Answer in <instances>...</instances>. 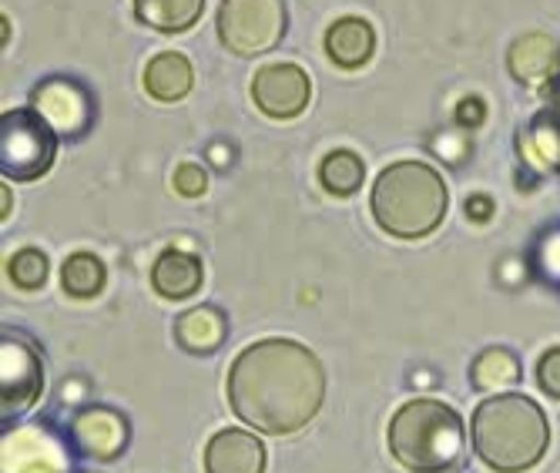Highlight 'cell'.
I'll list each match as a JSON object with an SVG mask.
<instances>
[{
    "label": "cell",
    "instance_id": "6da1fadb",
    "mask_svg": "<svg viewBox=\"0 0 560 473\" xmlns=\"http://www.w3.org/2000/svg\"><path fill=\"white\" fill-rule=\"evenodd\" d=\"M225 393L242 424L269 437H285L319 413L326 370L319 356L295 339H259L235 356Z\"/></svg>",
    "mask_w": 560,
    "mask_h": 473
},
{
    "label": "cell",
    "instance_id": "7a4b0ae2",
    "mask_svg": "<svg viewBox=\"0 0 560 473\" xmlns=\"http://www.w3.org/2000/svg\"><path fill=\"white\" fill-rule=\"evenodd\" d=\"M474 453L497 473H524L550 447V424L537 400L524 393L487 396L470 419Z\"/></svg>",
    "mask_w": 560,
    "mask_h": 473
},
{
    "label": "cell",
    "instance_id": "3957f363",
    "mask_svg": "<svg viewBox=\"0 0 560 473\" xmlns=\"http://www.w3.org/2000/svg\"><path fill=\"white\" fill-rule=\"evenodd\" d=\"M450 192L427 162H396L373 182L370 208L383 232L396 239H423L446 219Z\"/></svg>",
    "mask_w": 560,
    "mask_h": 473
},
{
    "label": "cell",
    "instance_id": "277c9868",
    "mask_svg": "<svg viewBox=\"0 0 560 473\" xmlns=\"http://www.w3.org/2000/svg\"><path fill=\"white\" fill-rule=\"evenodd\" d=\"M389 453L410 473H446L467 453L464 419L440 400H410L389 419Z\"/></svg>",
    "mask_w": 560,
    "mask_h": 473
},
{
    "label": "cell",
    "instance_id": "5b68a950",
    "mask_svg": "<svg viewBox=\"0 0 560 473\" xmlns=\"http://www.w3.org/2000/svg\"><path fill=\"white\" fill-rule=\"evenodd\" d=\"M58 154V131L37 112H8L0 118V169L14 182L40 178Z\"/></svg>",
    "mask_w": 560,
    "mask_h": 473
},
{
    "label": "cell",
    "instance_id": "8992f818",
    "mask_svg": "<svg viewBox=\"0 0 560 473\" xmlns=\"http://www.w3.org/2000/svg\"><path fill=\"white\" fill-rule=\"evenodd\" d=\"M215 24L232 55H266L285 34V0H222Z\"/></svg>",
    "mask_w": 560,
    "mask_h": 473
},
{
    "label": "cell",
    "instance_id": "52a82bcc",
    "mask_svg": "<svg viewBox=\"0 0 560 473\" xmlns=\"http://www.w3.org/2000/svg\"><path fill=\"white\" fill-rule=\"evenodd\" d=\"M44 393V362L37 349L14 333L0 339V413L11 424L21 419Z\"/></svg>",
    "mask_w": 560,
    "mask_h": 473
},
{
    "label": "cell",
    "instance_id": "ba28073f",
    "mask_svg": "<svg viewBox=\"0 0 560 473\" xmlns=\"http://www.w3.org/2000/svg\"><path fill=\"white\" fill-rule=\"evenodd\" d=\"M31 112H37L61 138H78L94 118V101L88 88L71 78H47L31 91Z\"/></svg>",
    "mask_w": 560,
    "mask_h": 473
},
{
    "label": "cell",
    "instance_id": "9c48e42d",
    "mask_svg": "<svg viewBox=\"0 0 560 473\" xmlns=\"http://www.w3.org/2000/svg\"><path fill=\"white\" fill-rule=\"evenodd\" d=\"M310 97H313V84H310V74L299 65H289V61L266 65L252 78V101H256V108L262 115L276 122L299 118L310 108Z\"/></svg>",
    "mask_w": 560,
    "mask_h": 473
},
{
    "label": "cell",
    "instance_id": "30bf717a",
    "mask_svg": "<svg viewBox=\"0 0 560 473\" xmlns=\"http://www.w3.org/2000/svg\"><path fill=\"white\" fill-rule=\"evenodd\" d=\"M0 473H71V457L50 430L14 427L0 443Z\"/></svg>",
    "mask_w": 560,
    "mask_h": 473
},
{
    "label": "cell",
    "instance_id": "8fae6325",
    "mask_svg": "<svg viewBox=\"0 0 560 473\" xmlns=\"http://www.w3.org/2000/svg\"><path fill=\"white\" fill-rule=\"evenodd\" d=\"M71 447L91 460H118L128 447V419L112 406H84L68 427Z\"/></svg>",
    "mask_w": 560,
    "mask_h": 473
},
{
    "label": "cell",
    "instance_id": "7c38bea8",
    "mask_svg": "<svg viewBox=\"0 0 560 473\" xmlns=\"http://www.w3.org/2000/svg\"><path fill=\"white\" fill-rule=\"evenodd\" d=\"M506 68L527 88H544L560 74V44L550 34H524L506 50Z\"/></svg>",
    "mask_w": 560,
    "mask_h": 473
},
{
    "label": "cell",
    "instance_id": "4fadbf2b",
    "mask_svg": "<svg viewBox=\"0 0 560 473\" xmlns=\"http://www.w3.org/2000/svg\"><path fill=\"white\" fill-rule=\"evenodd\" d=\"M206 473H266V447L248 430H219L206 447Z\"/></svg>",
    "mask_w": 560,
    "mask_h": 473
},
{
    "label": "cell",
    "instance_id": "5bb4252c",
    "mask_svg": "<svg viewBox=\"0 0 560 473\" xmlns=\"http://www.w3.org/2000/svg\"><path fill=\"white\" fill-rule=\"evenodd\" d=\"M229 336V320L219 305H191L175 320V343L191 356L215 353Z\"/></svg>",
    "mask_w": 560,
    "mask_h": 473
},
{
    "label": "cell",
    "instance_id": "9a60e30c",
    "mask_svg": "<svg viewBox=\"0 0 560 473\" xmlns=\"http://www.w3.org/2000/svg\"><path fill=\"white\" fill-rule=\"evenodd\" d=\"M201 279H206L201 258L182 249H165L151 266V286L162 299H188L201 289Z\"/></svg>",
    "mask_w": 560,
    "mask_h": 473
},
{
    "label": "cell",
    "instance_id": "2e32d148",
    "mask_svg": "<svg viewBox=\"0 0 560 473\" xmlns=\"http://www.w3.org/2000/svg\"><path fill=\"white\" fill-rule=\"evenodd\" d=\"M373 47H376V34H373L370 21H363V18H339L326 31V55L342 71L363 68L373 58Z\"/></svg>",
    "mask_w": 560,
    "mask_h": 473
},
{
    "label": "cell",
    "instance_id": "e0dca14e",
    "mask_svg": "<svg viewBox=\"0 0 560 473\" xmlns=\"http://www.w3.org/2000/svg\"><path fill=\"white\" fill-rule=\"evenodd\" d=\"M521 158L537 172H560V104L540 112L517 138Z\"/></svg>",
    "mask_w": 560,
    "mask_h": 473
},
{
    "label": "cell",
    "instance_id": "ac0fdd59",
    "mask_svg": "<svg viewBox=\"0 0 560 473\" xmlns=\"http://www.w3.org/2000/svg\"><path fill=\"white\" fill-rule=\"evenodd\" d=\"M195 84V71H191V61L178 50H162L148 61L144 68V91L155 97V101H182Z\"/></svg>",
    "mask_w": 560,
    "mask_h": 473
},
{
    "label": "cell",
    "instance_id": "d6986e66",
    "mask_svg": "<svg viewBox=\"0 0 560 473\" xmlns=\"http://www.w3.org/2000/svg\"><path fill=\"white\" fill-rule=\"evenodd\" d=\"M521 383V359L506 346H490L470 362V387L477 393H503Z\"/></svg>",
    "mask_w": 560,
    "mask_h": 473
},
{
    "label": "cell",
    "instance_id": "ffe728a7",
    "mask_svg": "<svg viewBox=\"0 0 560 473\" xmlns=\"http://www.w3.org/2000/svg\"><path fill=\"white\" fill-rule=\"evenodd\" d=\"M201 11H206V0H135V18L165 34L188 31Z\"/></svg>",
    "mask_w": 560,
    "mask_h": 473
},
{
    "label": "cell",
    "instance_id": "44dd1931",
    "mask_svg": "<svg viewBox=\"0 0 560 473\" xmlns=\"http://www.w3.org/2000/svg\"><path fill=\"white\" fill-rule=\"evenodd\" d=\"M366 178V165H363V158L349 151V148H336L329 151L323 162H319V182L329 195L336 198H349L360 192Z\"/></svg>",
    "mask_w": 560,
    "mask_h": 473
},
{
    "label": "cell",
    "instance_id": "7402d4cb",
    "mask_svg": "<svg viewBox=\"0 0 560 473\" xmlns=\"http://www.w3.org/2000/svg\"><path fill=\"white\" fill-rule=\"evenodd\" d=\"M105 279H108V269L94 252H74L61 266V286L74 299H94L105 289Z\"/></svg>",
    "mask_w": 560,
    "mask_h": 473
},
{
    "label": "cell",
    "instance_id": "603a6c76",
    "mask_svg": "<svg viewBox=\"0 0 560 473\" xmlns=\"http://www.w3.org/2000/svg\"><path fill=\"white\" fill-rule=\"evenodd\" d=\"M8 276L18 289H40L44 279H47V255L37 252V249H21L11 255L8 262Z\"/></svg>",
    "mask_w": 560,
    "mask_h": 473
},
{
    "label": "cell",
    "instance_id": "cb8c5ba5",
    "mask_svg": "<svg viewBox=\"0 0 560 473\" xmlns=\"http://www.w3.org/2000/svg\"><path fill=\"white\" fill-rule=\"evenodd\" d=\"M175 192L178 195H185V198H198V195H206V188H209V172L201 169V165H191V162H185V165H178L175 169Z\"/></svg>",
    "mask_w": 560,
    "mask_h": 473
},
{
    "label": "cell",
    "instance_id": "d4e9b609",
    "mask_svg": "<svg viewBox=\"0 0 560 473\" xmlns=\"http://www.w3.org/2000/svg\"><path fill=\"white\" fill-rule=\"evenodd\" d=\"M537 387L547 396L560 400V346H553V349H547L540 356V362H537Z\"/></svg>",
    "mask_w": 560,
    "mask_h": 473
},
{
    "label": "cell",
    "instance_id": "484cf974",
    "mask_svg": "<svg viewBox=\"0 0 560 473\" xmlns=\"http://www.w3.org/2000/svg\"><path fill=\"white\" fill-rule=\"evenodd\" d=\"M453 118H456V125H460V128H480L487 122V104H483V97H477V94L464 97L460 104H456Z\"/></svg>",
    "mask_w": 560,
    "mask_h": 473
},
{
    "label": "cell",
    "instance_id": "4316f807",
    "mask_svg": "<svg viewBox=\"0 0 560 473\" xmlns=\"http://www.w3.org/2000/svg\"><path fill=\"white\" fill-rule=\"evenodd\" d=\"M493 212H497V205H493V198H490V195L477 192V195H470V198H467V219H470V222H490V219H493Z\"/></svg>",
    "mask_w": 560,
    "mask_h": 473
},
{
    "label": "cell",
    "instance_id": "83f0119b",
    "mask_svg": "<svg viewBox=\"0 0 560 473\" xmlns=\"http://www.w3.org/2000/svg\"><path fill=\"white\" fill-rule=\"evenodd\" d=\"M209 158H212L215 165H229V162H232V148H225V145H212V148H209Z\"/></svg>",
    "mask_w": 560,
    "mask_h": 473
},
{
    "label": "cell",
    "instance_id": "f1b7e54d",
    "mask_svg": "<svg viewBox=\"0 0 560 473\" xmlns=\"http://www.w3.org/2000/svg\"><path fill=\"white\" fill-rule=\"evenodd\" d=\"M4 219H11V188L4 185Z\"/></svg>",
    "mask_w": 560,
    "mask_h": 473
}]
</instances>
